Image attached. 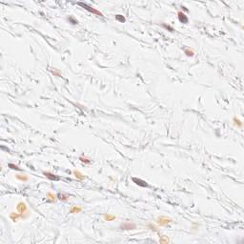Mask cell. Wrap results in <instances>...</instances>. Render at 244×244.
Returning <instances> with one entry per match:
<instances>
[{"mask_svg": "<svg viewBox=\"0 0 244 244\" xmlns=\"http://www.w3.org/2000/svg\"><path fill=\"white\" fill-rule=\"evenodd\" d=\"M133 180H134V182H136L137 185H139V186L148 187V184H147L146 181H143V180H141V179H139V178H133Z\"/></svg>", "mask_w": 244, "mask_h": 244, "instance_id": "obj_4", "label": "cell"}, {"mask_svg": "<svg viewBox=\"0 0 244 244\" xmlns=\"http://www.w3.org/2000/svg\"><path fill=\"white\" fill-rule=\"evenodd\" d=\"M79 6H81L82 8H84L85 10H87V11H89L90 13H92V14H94V15H99V16H103V15L99 12V11H97V10H95V9H93V8H92L90 7L89 5H87V4H85V3H81V2H78L77 3Z\"/></svg>", "mask_w": 244, "mask_h": 244, "instance_id": "obj_1", "label": "cell"}, {"mask_svg": "<svg viewBox=\"0 0 244 244\" xmlns=\"http://www.w3.org/2000/svg\"><path fill=\"white\" fill-rule=\"evenodd\" d=\"M185 53H186V54H187V55H188V56H193V55H194V53H193V52H192V51H191V52H190V51H188V50H186V51H185Z\"/></svg>", "mask_w": 244, "mask_h": 244, "instance_id": "obj_8", "label": "cell"}, {"mask_svg": "<svg viewBox=\"0 0 244 244\" xmlns=\"http://www.w3.org/2000/svg\"><path fill=\"white\" fill-rule=\"evenodd\" d=\"M9 167L11 168V169H13V170H16V171H20V168H18L16 165H14V164H9Z\"/></svg>", "mask_w": 244, "mask_h": 244, "instance_id": "obj_7", "label": "cell"}, {"mask_svg": "<svg viewBox=\"0 0 244 244\" xmlns=\"http://www.w3.org/2000/svg\"><path fill=\"white\" fill-rule=\"evenodd\" d=\"M115 18H116L118 21H120V22H125V18H124L123 16H121L120 15H117L115 16Z\"/></svg>", "mask_w": 244, "mask_h": 244, "instance_id": "obj_6", "label": "cell"}, {"mask_svg": "<svg viewBox=\"0 0 244 244\" xmlns=\"http://www.w3.org/2000/svg\"><path fill=\"white\" fill-rule=\"evenodd\" d=\"M44 175L47 176L48 178L52 179V180H59V177L56 176L55 175H53V174H50V173H44Z\"/></svg>", "mask_w": 244, "mask_h": 244, "instance_id": "obj_5", "label": "cell"}, {"mask_svg": "<svg viewBox=\"0 0 244 244\" xmlns=\"http://www.w3.org/2000/svg\"><path fill=\"white\" fill-rule=\"evenodd\" d=\"M121 229L123 230H134L136 229V225L134 223H124L121 225Z\"/></svg>", "mask_w": 244, "mask_h": 244, "instance_id": "obj_2", "label": "cell"}, {"mask_svg": "<svg viewBox=\"0 0 244 244\" xmlns=\"http://www.w3.org/2000/svg\"><path fill=\"white\" fill-rule=\"evenodd\" d=\"M178 19H179V21L180 22H182V23H187L188 22V17L185 15L184 13L182 12H179L178 13Z\"/></svg>", "mask_w": 244, "mask_h": 244, "instance_id": "obj_3", "label": "cell"}, {"mask_svg": "<svg viewBox=\"0 0 244 244\" xmlns=\"http://www.w3.org/2000/svg\"><path fill=\"white\" fill-rule=\"evenodd\" d=\"M164 27H165V28H167V29H170V30H172V31L174 30V29H173L172 27H170V26H167V25H164Z\"/></svg>", "mask_w": 244, "mask_h": 244, "instance_id": "obj_9", "label": "cell"}]
</instances>
